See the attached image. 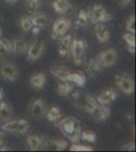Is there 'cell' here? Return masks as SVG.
Here are the masks:
<instances>
[{"mask_svg": "<svg viewBox=\"0 0 136 152\" xmlns=\"http://www.w3.org/2000/svg\"><path fill=\"white\" fill-rule=\"evenodd\" d=\"M0 37H1V29H0Z\"/></svg>", "mask_w": 136, "mask_h": 152, "instance_id": "cell-43", "label": "cell"}, {"mask_svg": "<svg viewBox=\"0 0 136 152\" xmlns=\"http://www.w3.org/2000/svg\"><path fill=\"white\" fill-rule=\"evenodd\" d=\"M2 97H3V90H2L1 88H0V102H1Z\"/></svg>", "mask_w": 136, "mask_h": 152, "instance_id": "cell-40", "label": "cell"}, {"mask_svg": "<svg viewBox=\"0 0 136 152\" xmlns=\"http://www.w3.org/2000/svg\"><path fill=\"white\" fill-rule=\"evenodd\" d=\"M71 151H93V147L87 145H79V144H72L70 146Z\"/></svg>", "mask_w": 136, "mask_h": 152, "instance_id": "cell-35", "label": "cell"}, {"mask_svg": "<svg viewBox=\"0 0 136 152\" xmlns=\"http://www.w3.org/2000/svg\"><path fill=\"white\" fill-rule=\"evenodd\" d=\"M47 81V78L45 73L40 72L37 73V74H34L29 78V84L32 85V87H34L35 89H42L44 88Z\"/></svg>", "mask_w": 136, "mask_h": 152, "instance_id": "cell-15", "label": "cell"}, {"mask_svg": "<svg viewBox=\"0 0 136 152\" xmlns=\"http://www.w3.org/2000/svg\"><path fill=\"white\" fill-rule=\"evenodd\" d=\"M31 113H32V116L35 118H40L43 116L44 113H45V104H44L43 100L42 99L35 100L33 104H32Z\"/></svg>", "mask_w": 136, "mask_h": 152, "instance_id": "cell-21", "label": "cell"}, {"mask_svg": "<svg viewBox=\"0 0 136 152\" xmlns=\"http://www.w3.org/2000/svg\"><path fill=\"white\" fill-rule=\"evenodd\" d=\"M11 48H12V53L14 55H21L26 52L29 46L26 40L24 39H15L13 42H11Z\"/></svg>", "mask_w": 136, "mask_h": 152, "instance_id": "cell-17", "label": "cell"}, {"mask_svg": "<svg viewBox=\"0 0 136 152\" xmlns=\"http://www.w3.org/2000/svg\"><path fill=\"white\" fill-rule=\"evenodd\" d=\"M93 118L96 122H105L110 118L111 115V110L109 109L107 105H102L100 104L98 107V109L93 112Z\"/></svg>", "mask_w": 136, "mask_h": 152, "instance_id": "cell-14", "label": "cell"}, {"mask_svg": "<svg viewBox=\"0 0 136 152\" xmlns=\"http://www.w3.org/2000/svg\"><path fill=\"white\" fill-rule=\"evenodd\" d=\"M117 96L118 94L114 88H108V89L101 91V94L96 97V102H98L99 104L107 105L110 104L111 102H113L114 100L117 99Z\"/></svg>", "mask_w": 136, "mask_h": 152, "instance_id": "cell-10", "label": "cell"}, {"mask_svg": "<svg viewBox=\"0 0 136 152\" xmlns=\"http://www.w3.org/2000/svg\"><path fill=\"white\" fill-rule=\"evenodd\" d=\"M96 59L102 67H112L117 63L118 54L115 49L110 48L101 52Z\"/></svg>", "mask_w": 136, "mask_h": 152, "instance_id": "cell-4", "label": "cell"}, {"mask_svg": "<svg viewBox=\"0 0 136 152\" xmlns=\"http://www.w3.org/2000/svg\"><path fill=\"white\" fill-rule=\"evenodd\" d=\"M80 138L83 139V140H85V141H88V142H96V135L95 132L91 131V130H87V131H81Z\"/></svg>", "mask_w": 136, "mask_h": 152, "instance_id": "cell-32", "label": "cell"}, {"mask_svg": "<svg viewBox=\"0 0 136 152\" xmlns=\"http://www.w3.org/2000/svg\"><path fill=\"white\" fill-rule=\"evenodd\" d=\"M44 139L38 135H29L28 137V145L32 151L39 150L43 145Z\"/></svg>", "mask_w": 136, "mask_h": 152, "instance_id": "cell-22", "label": "cell"}, {"mask_svg": "<svg viewBox=\"0 0 136 152\" xmlns=\"http://www.w3.org/2000/svg\"><path fill=\"white\" fill-rule=\"evenodd\" d=\"M72 99L75 102V104L78 109H81L85 113H88V114L91 115L100 105L96 102V99H93L90 94H83V92H74Z\"/></svg>", "mask_w": 136, "mask_h": 152, "instance_id": "cell-2", "label": "cell"}, {"mask_svg": "<svg viewBox=\"0 0 136 152\" xmlns=\"http://www.w3.org/2000/svg\"><path fill=\"white\" fill-rule=\"evenodd\" d=\"M7 2H9V3H13V2H16L17 0H6Z\"/></svg>", "mask_w": 136, "mask_h": 152, "instance_id": "cell-42", "label": "cell"}, {"mask_svg": "<svg viewBox=\"0 0 136 152\" xmlns=\"http://www.w3.org/2000/svg\"><path fill=\"white\" fill-rule=\"evenodd\" d=\"M88 18L93 23H107L112 19V15L108 13L105 7L101 4H96L93 7V9L88 13Z\"/></svg>", "mask_w": 136, "mask_h": 152, "instance_id": "cell-3", "label": "cell"}, {"mask_svg": "<svg viewBox=\"0 0 136 152\" xmlns=\"http://www.w3.org/2000/svg\"><path fill=\"white\" fill-rule=\"evenodd\" d=\"M88 75H90L91 77H96L102 72V66L100 65V63L96 61V59L91 58L90 59L87 63V68H86Z\"/></svg>", "mask_w": 136, "mask_h": 152, "instance_id": "cell-20", "label": "cell"}, {"mask_svg": "<svg viewBox=\"0 0 136 152\" xmlns=\"http://www.w3.org/2000/svg\"><path fill=\"white\" fill-rule=\"evenodd\" d=\"M3 142H4V137L2 134H0V147L3 145Z\"/></svg>", "mask_w": 136, "mask_h": 152, "instance_id": "cell-39", "label": "cell"}, {"mask_svg": "<svg viewBox=\"0 0 136 152\" xmlns=\"http://www.w3.org/2000/svg\"><path fill=\"white\" fill-rule=\"evenodd\" d=\"M0 75L7 81H15L18 77V70L16 66L12 63H5L0 68Z\"/></svg>", "mask_w": 136, "mask_h": 152, "instance_id": "cell-8", "label": "cell"}, {"mask_svg": "<svg viewBox=\"0 0 136 152\" xmlns=\"http://www.w3.org/2000/svg\"><path fill=\"white\" fill-rule=\"evenodd\" d=\"M21 28L26 33H28V31H29L33 28V23H32L29 16H23L21 18Z\"/></svg>", "mask_w": 136, "mask_h": 152, "instance_id": "cell-31", "label": "cell"}, {"mask_svg": "<svg viewBox=\"0 0 136 152\" xmlns=\"http://www.w3.org/2000/svg\"><path fill=\"white\" fill-rule=\"evenodd\" d=\"M12 53L11 43L8 40H0V58H7Z\"/></svg>", "mask_w": 136, "mask_h": 152, "instance_id": "cell-24", "label": "cell"}, {"mask_svg": "<svg viewBox=\"0 0 136 152\" xmlns=\"http://www.w3.org/2000/svg\"><path fill=\"white\" fill-rule=\"evenodd\" d=\"M88 21H90V18H88V13L86 12L85 10H83V9H80L79 13H78V16H77V19H76V26H85L86 24L88 23Z\"/></svg>", "mask_w": 136, "mask_h": 152, "instance_id": "cell-28", "label": "cell"}, {"mask_svg": "<svg viewBox=\"0 0 136 152\" xmlns=\"http://www.w3.org/2000/svg\"><path fill=\"white\" fill-rule=\"evenodd\" d=\"M123 39H124L125 43L127 44V47H128L129 52L133 54L135 52V46H136L134 34H131V33L124 34V35H123Z\"/></svg>", "mask_w": 136, "mask_h": 152, "instance_id": "cell-26", "label": "cell"}, {"mask_svg": "<svg viewBox=\"0 0 136 152\" xmlns=\"http://www.w3.org/2000/svg\"><path fill=\"white\" fill-rule=\"evenodd\" d=\"M45 44L42 38H38L36 41L28 48V59L29 61H37L39 60L44 53Z\"/></svg>", "mask_w": 136, "mask_h": 152, "instance_id": "cell-7", "label": "cell"}, {"mask_svg": "<svg viewBox=\"0 0 136 152\" xmlns=\"http://www.w3.org/2000/svg\"><path fill=\"white\" fill-rule=\"evenodd\" d=\"M86 48V43L83 40H73L71 44V53L73 56V62L75 65H81L83 60V54Z\"/></svg>", "mask_w": 136, "mask_h": 152, "instance_id": "cell-5", "label": "cell"}, {"mask_svg": "<svg viewBox=\"0 0 136 152\" xmlns=\"http://www.w3.org/2000/svg\"><path fill=\"white\" fill-rule=\"evenodd\" d=\"M85 76L82 74V73H79V72H74V73H71L70 74V82L74 83L76 84L77 86H83L85 83Z\"/></svg>", "mask_w": 136, "mask_h": 152, "instance_id": "cell-27", "label": "cell"}, {"mask_svg": "<svg viewBox=\"0 0 136 152\" xmlns=\"http://www.w3.org/2000/svg\"><path fill=\"white\" fill-rule=\"evenodd\" d=\"M47 119L49 120L50 122H57L58 120L61 119V112L58 107H53L49 110V112L47 113Z\"/></svg>", "mask_w": 136, "mask_h": 152, "instance_id": "cell-29", "label": "cell"}, {"mask_svg": "<svg viewBox=\"0 0 136 152\" xmlns=\"http://www.w3.org/2000/svg\"><path fill=\"white\" fill-rule=\"evenodd\" d=\"M95 33L98 41L100 43H106L110 40V31L103 23H96L95 26Z\"/></svg>", "mask_w": 136, "mask_h": 152, "instance_id": "cell-11", "label": "cell"}, {"mask_svg": "<svg viewBox=\"0 0 136 152\" xmlns=\"http://www.w3.org/2000/svg\"><path fill=\"white\" fill-rule=\"evenodd\" d=\"M31 20L35 28H43V26H48L50 23V18L45 14H34V15H32Z\"/></svg>", "mask_w": 136, "mask_h": 152, "instance_id": "cell-19", "label": "cell"}, {"mask_svg": "<svg viewBox=\"0 0 136 152\" xmlns=\"http://www.w3.org/2000/svg\"><path fill=\"white\" fill-rule=\"evenodd\" d=\"M126 28L131 34H135V15H130L126 23Z\"/></svg>", "mask_w": 136, "mask_h": 152, "instance_id": "cell-34", "label": "cell"}, {"mask_svg": "<svg viewBox=\"0 0 136 152\" xmlns=\"http://www.w3.org/2000/svg\"><path fill=\"white\" fill-rule=\"evenodd\" d=\"M39 7H40V1H36V2H33V3H29V13H31L32 15L36 14L39 10Z\"/></svg>", "mask_w": 136, "mask_h": 152, "instance_id": "cell-36", "label": "cell"}, {"mask_svg": "<svg viewBox=\"0 0 136 152\" xmlns=\"http://www.w3.org/2000/svg\"><path fill=\"white\" fill-rule=\"evenodd\" d=\"M56 127L63 133L64 136L72 143L80 141L81 126L80 122L73 117H67L56 124Z\"/></svg>", "mask_w": 136, "mask_h": 152, "instance_id": "cell-1", "label": "cell"}, {"mask_svg": "<svg viewBox=\"0 0 136 152\" xmlns=\"http://www.w3.org/2000/svg\"><path fill=\"white\" fill-rule=\"evenodd\" d=\"M50 72L61 81H70L71 72L63 66H53L50 69Z\"/></svg>", "mask_w": 136, "mask_h": 152, "instance_id": "cell-12", "label": "cell"}, {"mask_svg": "<svg viewBox=\"0 0 136 152\" xmlns=\"http://www.w3.org/2000/svg\"><path fill=\"white\" fill-rule=\"evenodd\" d=\"M132 0H116V3L119 6H127L131 3Z\"/></svg>", "mask_w": 136, "mask_h": 152, "instance_id": "cell-38", "label": "cell"}, {"mask_svg": "<svg viewBox=\"0 0 136 152\" xmlns=\"http://www.w3.org/2000/svg\"><path fill=\"white\" fill-rule=\"evenodd\" d=\"M12 119V114L5 102H0V120L2 122H7Z\"/></svg>", "mask_w": 136, "mask_h": 152, "instance_id": "cell-25", "label": "cell"}, {"mask_svg": "<svg viewBox=\"0 0 136 152\" xmlns=\"http://www.w3.org/2000/svg\"><path fill=\"white\" fill-rule=\"evenodd\" d=\"M42 147H46V148H51L53 150L56 151H61L64 150L68 147V141L66 140H48L43 142Z\"/></svg>", "mask_w": 136, "mask_h": 152, "instance_id": "cell-16", "label": "cell"}, {"mask_svg": "<svg viewBox=\"0 0 136 152\" xmlns=\"http://www.w3.org/2000/svg\"><path fill=\"white\" fill-rule=\"evenodd\" d=\"M116 84L119 87V89L126 95H131L134 92L135 84L134 81L130 77L125 75H116L115 76Z\"/></svg>", "mask_w": 136, "mask_h": 152, "instance_id": "cell-6", "label": "cell"}, {"mask_svg": "<svg viewBox=\"0 0 136 152\" xmlns=\"http://www.w3.org/2000/svg\"><path fill=\"white\" fill-rule=\"evenodd\" d=\"M71 23L66 18H58L53 23V34L54 38L56 37H62L65 35L70 28Z\"/></svg>", "mask_w": 136, "mask_h": 152, "instance_id": "cell-9", "label": "cell"}, {"mask_svg": "<svg viewBox=\"0 0 136 152\" xmlns=\"http://www.w3.org/2000/svg\"><path fill=\"white\" fill-rule=\"evenodd\" d=\"M74 85L70 81H62L57 85V92L61 96H68L73 92Z\"/></svg>", "mask_w": 136, "mask_h": 152, "instance_id": "cell-18", "label": "cell"}, {"mask_svg": "<svg viewBox=\"0 0 136 152\" xmlns=\"http://www.w3.org/2000/svg\"><path fill=\"white\" fill-rule=\"evenodd\" d=\"M72 41H73V39L70 35L61 37L60 44H59V48H58V51H59L60 56L65 57V56L68 55L69 52H70V48H71Z\"/></svg>", "mask_w": 136, "mask_h": 152, "instance_id": "cell-13", "label": "cell"}, {"mask_svg": "<svg viewBox=\"0 0 136 152\" xmlns=\"http://www.w3.org/2000/svg\"><path fill=\"white\" fill-rule=\"evenodd\" d=\"M70 3L68 0H55L53 2V8L57 13H66L67 10L70 8Z\"/></svg>", "mask_w": 136, "mask_h": 152, "instance_id": "cell-23", "label": "cell"}, {"mask_svg": "<svg viewBox=\"0 0 136 152\" xmlns=\"http://www.w3.org/2000/svg\"><path fill=\"white\" fill-rule=\"evenodd\" d=\"M17 125H18V120H9L7 122H4L2 129L5 132H9V133H13V132H17Z\"/></svg>", "mask_w": 136, "mask_h": 152, "instance_id": "cell-30", "label": "cell"}, {"mask_svg": "<svg viewBox=\"0 0 136 152\" xmlns=\"http://www.w3.org/2000/svg\"><path fill=\"white\" fill-rule=\"evenodd\" d=\"M36 1H39V0H26V2H28V4H29V3H33V2H36Z\"/></svg>", "mask_w": 136, "mask_h": 152, "instance_id": "cell-41", "label": "cell"}, {"mask_svg": "<svg viewBox=\"0 0 136 152\" xmlns=\"http://www.w3.org/2000/svg\"><path fill=\"white\" fill-rule=\"evenodd\" d=\"M29 129V125L28 123V121L24 119L18 120V125H17V132L19 134H26Z\"/></svg>", "mask_w": 136, "mask_h": 152, "instance_id": "cell-33", "label": "cell"}, {"mask_svg": "<svg viewBox=\"0 0 136 152\" xmlns=\"http://www.w3.org/2000/svg\"><path fill=\"white\" fill-rule=\"evenodd\" d=\"M122 150H127V151H134L135 150V143L133 141H130L128 143L124 144V145L121 146Z\"/></svg>", "mask_w": 136, "mask_h": 152, "instance_id": "cell-37", "label": "cell"}]
</instances>
